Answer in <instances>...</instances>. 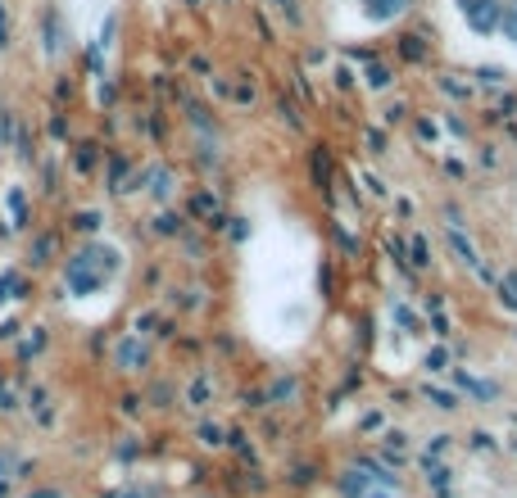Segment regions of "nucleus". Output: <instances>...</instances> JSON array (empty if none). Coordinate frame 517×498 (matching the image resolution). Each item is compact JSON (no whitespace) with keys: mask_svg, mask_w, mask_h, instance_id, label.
Listing matches in <instances>:
<instances>
[]
</instances>
